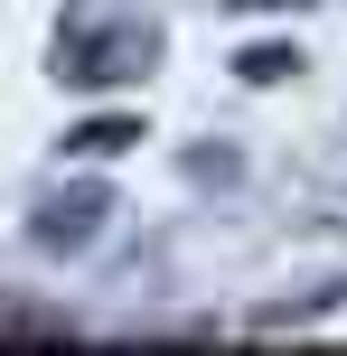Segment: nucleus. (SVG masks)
Returning <instances> with one entry per match:
<instances>
[{
    "label": "nucleus",
    "mask_w": 347,
    "mask_h": 356,
    "mask_svg": "<svg viewBox=\"0 0 347 356\" xmlns=\"http://www.w3.org/2000/svg\"><path fill=\"white\" fill-rule=\"evenodd\" d=\"M122 141H141V122H113V113H104V122H75L66 131V150H85V160H104V150H122Z\"/></svg>",
    "instance_id": "obj_2"
},
{
    "label": "nucleus",
    "mask_w": 347,
    "mask_h": 356,
    "mask_svg": "<svg viewBox=\"0 0 347 356\" xmlns=\"http://www.w3.org/2000/svg\"><path fill=\"white\" fill-rule=\"evenodd\" d=\"M300 56L291 47H244V75H254V85H273V75H291Z\"/></svg>",
    "instance_id": "obj_3"
},
{
    "label": "nucleus",
    "mask_w": 347,
    "mask_h": 356,
    "mask_svg": "<svg viewBox=\"0 0 347 356\" xmlns=\"http://www.w3.org/2000/svg\"><path fill=\"white\" fill-rule=\"evenodd\" d=\"M94 216H104V188H75V197H47L38 207V244H85Z\"/></svg>",
    "instance_id": "obj_1"
}]
</instances>
